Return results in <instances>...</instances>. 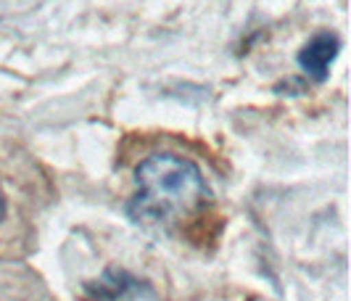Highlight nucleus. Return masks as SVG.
<instances>
[{
    "label": "nucleus",
    "instance_id": "nucleus-1",
    "mask_svg": "<svg viewBox=\"0 0 351 301\" xmlns=\"http://www.w3.org/2000/svg\"><path fill=\"white\" fill-rule=\"evenodd\" d=\"M138 193L130 201V217L154 230H175L204 209L209 188L201 169L177 154H154L135 172Z\"/></svg>",
    "mask_w": 351,
    "mask_h": 301
},
{
    "label": "nucleus",
    "instance_id": "nucleus-2",
    "mask_svg": "<svg viewBox=\"0 0 351 301\" xmlns=\"http://www.w3.org/2000/svg\"><path fill=\"white\" fill-rule=\"evenodd\" d=\"M341 51V37L330 32V29H322V32H317L304 48H301L299 53V67L312 80L317 82H322L325 77H328V69H330V64L335 61V56Z\"/></svg>",
    "mask_w": 351,
    "mask_h": 301
},
{
    "label": "nucleus",
    "instance_id": "nucleus-3",
    "mask_svg": "<svg viewBox=\"0 0 351 301\" xmlns=\"http://www.w3.org/2000/svg\"><path fill=\"white\" fill-rule=\"evenodd\" d=\"M0 214H3V193H0Z\"/></svg>",
    "mask_w": 351,
    "mask_h": 301
}]
</instances>
